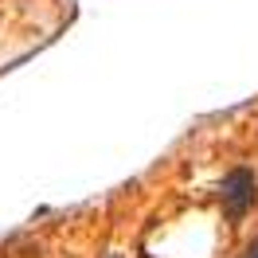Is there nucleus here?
I'll return each instance as SVG.
<instances>
[{"label":"nucleus","mask_w":258,"mask_h":258,"mask_svg":"<svg viewBox=\"0 0 258 258\" xmlns=\"http://www.w3.org/2000/svg\"><path fill=\"white\" fill-rule=\"evenodd\" d=\"M254 172L250 168H231L223 176V184H219V204H223V215L231 219V223H239L246 211L254 208Z\"/></svg>","instance_id":"obj_1"},{"label":"nucleus","mask_w":258,"mask_h":258,"mask_svg":"<svg viewBox=\"0 0 258 258\" xmlns=\"http://www.w3.org/2000/svg\"><path fill=\"white\" fill-rule=\"evenodd\" d=\"M250 258H258V246H254V254H250Z\"/></svg>","instance_id":"obj_2"}]
</instances>
